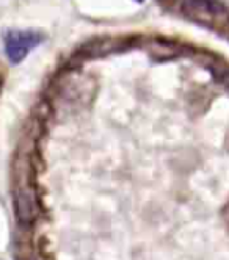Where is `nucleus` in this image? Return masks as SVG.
Masks as SVG:
<instances>
[{"label": "nucleus", "instance_id": "1", "mask_svg": "<svg viewBox=\"0 0 229 260\" xmlns=\"http://www.w3.org/2000/svg\"><path fill=\"white\" fill-rule=\"evenodd\" d=\"M41 43V35L36 31H10L5 36V50L11 63L22 61L27 53Z\"/></svg>", "mask_w": 229, "mask_h": 260}]
</instances>
